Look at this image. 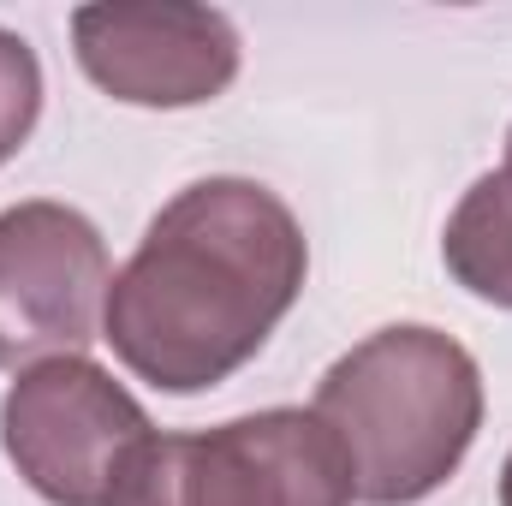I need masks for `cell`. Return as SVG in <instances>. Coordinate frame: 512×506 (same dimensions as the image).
<instances>
[{"label":"cell","instance_id":"obj_7","mask_svg":"<svg viewBox=\"0 0 512 506\" xmlns=\"http://www.w3.org/2000/svg\"><path fill=\"white\" fill-rule=\"evenodd\" d=\"M441 256L471 298L512 310V155L459 197Z\"/></svg>","mask_w":512,"mask_h":506},{"label":"cell","instance_id":"obj_8","mask_svg":"<svg viewBox=\"0 0 512 506\" xmlns=\"http://www.w3.org/2000/svg\"><path fill=\"white\" fill-rule=\"evenodd\" d=\"M36 114H42L36 48L18 30H0V161H12L24 149V137L36 131Z\"/></svg>","mask_w":512,"mask_h":506},{"label":"cell","instance_id":"obj_1","mask_svg":"<svg viewBox=\"0 0 512 506\" xmlns=\"http://www.w3.org/2000/svg\"><path fill=\"white\" fill-rule=\"evenodd\" d=\"M310 274L298 215L256 179H197L143 233L102 304V340L137 381L203 393L245 370Z\"/></svg>","mask_w":512,"mask_h":506},{"label":"cell","instance_id":"obj_3","mask_svg":"<svg viewBox=\"0 0 512 506\" xmlns=\"http://www.w3.org/2000/svg\"><path fill=\"white\" fill-rule=\"evenodd\" d=\"M108 506H352V465L316 411H251L203 435H143Z\"/></svg>","mask_w":512,"mask_h":506},{"label":"cell","instance_id":"obj_2","mask_svg":"<svg viewBox=\"0 0 512 506\" xmlns=\"http://www.w3.org/2000/svg\"><path fill=\"white\" fill-rule=\"evenodd\" d=\"M310 411L346 447L352 501L417 506L465 465L483 429V370L453 334L399 322L328 364Z\"/></svg>","mask_w":512,"mask_h":506},{"label":"cell","instance_id":"obj_4","mask_svg":"<svg viewBox=\"0 0 512 506\" xmlns=\"http://www.w3.org/2000/svg\"><path fill=\"white\" fill-rule=\"evenodd\" d=\"M143 435H155L143 405L90 358L30 364L0 399L6 459L54 506H108V489Z\"/></svg>","mask_w":512,"mask_h":506},{"label":"cell","instance_id":"obj_5","mask_svg":"<svg viewBox=\"0 0 512 506\" xmlns=\"http://www.w3.org/2000/svg\"><path fill=\"white\" fill-rule=\"evenodd\" d=\"M114 268L90 215L66 203L0 209V370L78 358L96 340Z\"/></svg>","mask_w":512,"mask_h":506},{"label":"cell","instance_id":"obj_6","mask_svg":"<svg viewBox=\"0 0 512 506\" xmlns=\"http://www.w3.org/2000/svg\"><path fill=\"white\" fill-rule=\"evenodd\" d=\"M78 66L131 108H203L239 78V30L215 6L114 0L72 12Z\"/></svg>","mask_w":512,"mask_h":506},{"label":"cell","instance_id":"obj_9","mask_svg":"<svg viewBox=\"0 0 512 506\" xmlns=\"http://www.w3.org/2000/svg\"><path fill=\"white\" fill-rule=\"evenodd\" d=\"M501 506H512V453H507V471H501Z\"/></svg>","mask_w":512,"mask_h":506},{"label":"cell","instance_id":"obj_10","mask_svg":"<svg viewBox=\"0 0 512 506\" xmlns=\"http://www.w3.org/2000/svg\"><path fill=\"white\" fill-rule=\"evenodd\" d=\"M507 155H512V137H507Z\"/></svg>","mask_w":512,"mask_h":506}]
</instances>
